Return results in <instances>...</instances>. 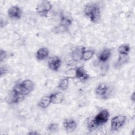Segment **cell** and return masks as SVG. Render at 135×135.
Masks as SVG:
<instances>
[{
	"instance_id": "1",
	"label": "cell",
	"mask_w": 135,
	"mask_h": 135,
	"mask_svg": "<svg viewBox=\"0 0 135 135\" xmlns=\"http://www.w3.org/2000/svg\"><path fill=\"white\" fill-rule=\"evenodd\" d=\"M110 114L107 109H102L88 123V130L91 131L107 122Z\"/></svg>"
},
{
	"instance_id": "2",
	"label": "cell",
	"mask_w": 135,
	"mask_h": 135,
	"mask_svg": "<svg viewBox=\"0 0 135 135\" xmlns=\"http://www.w3.org/2000/svg\"><path fill=\"white\" fill-rule=\"evenodd\" d=\"M84 13L93 23H97L101 18V12L99 5L96 3H89L84 8Z\"/></svg>"
},
{
	"instance_id": "3",
	"label": "cell",
	"mask_w": 135,
	"mask_h": 135,
	"mask_svg": "<svg viewBox=\"0 0 135 135\" xmlns=\"http://www.w3.org/2000/svg\"><path fill=\"white\" fill-rule=\"evenodd\" d=\"M52 4L50 1H42L37 4L36 7L37 13L41 17H46L52 9Z\"/></svg>"
},
{
	"instance_id": "4",
	"label": "cell",
	"mask_w": 135,
	"mask_h": 135,
	"mask_svg": "<svg viewBox=\"0 0 135 135\" xmlns=\"http://www.w3.org/2000/svg\"><path fill=\"white\" fill-rule=\"evenodd\" d=\"M127 117L124 115H116L112 118L110 123V130L114 132L119 130L125 124Z\"/></svg>"
},
{
	"instance_id": "5",
	"label": "cell",
	"mask_w": 135,
	"mask_h": 135,
	"mask_svg": "<svg viewBox=\"0 0 135 135\" xmlns=\"http://www.w3.org/2000/svg\"><path fill=\"white\" fill-rule=\"evenodd\" d=\"M61 64V61L57 56H53L49 58L47 65L50 69L53 71H57Z\"/></svg>"
},
{
	"instance_id": "6",
	"label": "cell",
	"mask_w": 135,
	"mask_h": 135,
	"mask_svg": "<svg viewBox=\"0 0 135 135\" xmlns=\"http://www.w3.org/2000/svg\"><path fill=\"white\" fill-rule=\"evenodd\" d=\"M7 14L8 17L11 19L19 20L22 16V10L17 5L12 6L8 9Z\"/></svg>"
},
{
	"instance_id": "7",
	"label": "cell",
	"mask_w": 135,
	"mask_h": 135,
	"mask_svg": "<svg viewBox=\"0 0 135 135\" xmlns=\"http://www.w3.org/2000/svg\"><path fill=\"white\" fill-rule=\"evenodd\" d=\"M109 90V86L105 83H101L99 84L95 89V94L102 98L105 99Z\"/></svg>"
},
{
	"instance_id": "8",
	"label": "cell",
	"mask_w": 135,
	"mask_h": 135,
	"mask_svg": "<svg viewBox=\"0 0 135 135\" xmlns=\"http://www.w3.org/2000/svg\"><path fill=\"white\" fill-rule=\"evenodd\" d=\"M63 125L64 130L67 132H72L74 131L77 126L75 121L72 118L64 120L63 122Z\"/></svg>"
},
{
	"instance_id": "9",
	"label": "cell",
	"mask_w": 135,
	"mask_h": 135,
	"mask_svg": "<svg viewBox=\"0 0 135 135\" xmlns=\"http://www.w3.org/2000/svg\"><path fill=\"white\" fill-rule=\"evenodd\" d=\"M75 77L80 80L86 81L89 79V75L83 67L80 66L75 69Z\"/></svg>"
},
{
	"instance_id": "10",
	"label": "cell",
	"mask_w": 135,
	"mask_h": 135,
	"mask_svg": "<svg viewBox=\"0 0 135 135\" xmlns=\"http://www.w3.org/2000/svg\"><path fill=\"white\" fill-rule=\"evenodd\" d=\"M49 55V50L47 48L43 47L39 49L36 53V58L38 61L46 60Z\"/></svg>"
},
{
	"instance_id": "11",
	"label": "cell",
	"mask_w": 135,
	"mask_h": 135,
	"mask_svg": "<svg viewBox=\"0 0 135 135\" xmlns=\"http://www.w3.org/2000/svg\"><path fill=\"white\" fill-rule=\"evenodd\" d=\"M51 102L52 104H60L62 102L64 98L63 94L60 92L52 93L50 95Z\"/></svg>"
},
{
	"instance_id": "12",
	"label": "cell",
	"mask_w": 135,
	"mask_h": 135,
	"mask_svg": "<svg viewBox=\"0 0 135 135\" xmlns=\"http://www.w3.org/2000/svg\"><path fill=\"white\" fill-rule=\"evenodd\" d=\"M94 52L95 51L93 49H86L85 47H82L81 60L83 61L89 60L93 57Z\"/></svg>"
},
{
	"instance_id": "13",
	"label": "cell",
	"mask_w": 135,
	"mask_h": 135,
	"mask_svg": "<svg viewBox=\"0 0 135 135\" xmlns=\"http://www.w3.org/2000/svg\"><path fill=\"white\" fill-rule=\"evenodd\" d=\"M72 22L73 20L71 17H69L64 14L61 13L60 23L61 25L69 28V27L72 24Z\"/></svg>"
},
{
	"instance_id": "14",
	"label": "cell",
	"mask_w": 135,
	"mask_h": 135,
	"mask_svg": "<svg viewBox=\"0 0 135 135\" xmlns=\"http://www.w3.org/2000/svg\"><path fill=\"white\" fill-rule=\"evenodd\" d=\"M111 52L110 49H105L103 50L99 54L98 59L100 62H105L107 61L110 57Z\"/></svg>"
},
{
	"instance_id": "15",
	"label": "cell",
	"mask_w": 135,
	"mask_h": 135,
	"mask_svg": "<svg viewBox=\"0 0 135 135\" xmlns=\"http://www.w3.org/2000/svg\"><path fill=\"white\" fill-rule=\"evenodd\" d=\"M51 103V102L50 95H45L41 99L37 104V105L42 109H45L48 107Z\"/></svg>"
},
{
	"instance_id": "16",
	"label": "cell",
	"mask_w": 135,
	"mask_h": 135,
	"mask_svg": "<svg viewBox=\"0 0 135 135\" xmlns=\"http://www.w3.org/2000/svg\"><path fill=\"white\" fill-rule=\"evenodd\" d=\"M71 57L73 61H79L81 60L82 57V47H75L72 51Z\"/></svg>"
},
{
	"instance_id": "17",
	"label": "cell",
	"mask_w": 135,
	"mask_h": 135,
	"mask_svg": "<svg viewBox=\"0 0 135 135\" xmlns=\"http://www.w3.org/2000/svg\"><path fill=\"white\" fill-rule=\"evenodd\" d=\"M118 51L119 55L128 56L130 51V47L128 44H122L119 47Z\"/></svg>"
},
{
	"instance_id": "18",
	"label": "cell",
	"mask_w": 135,
	"mask_h": 135,
	"mask_svg": "<svg viewBox=\"0 0 135 135\" xmlns=\"http://www.w3.org/2000/svg\"><path fill=\"white\" fill-rule=\"evenodd\" d=\"M20 83L22 85L30 92H31L33 90L34 88V83L32 80L30 79H26L22 81Z\"/></svg>"
},
{
	"instance_id": "19",
	"label": "cell",
	"mask_w": 135,
	"mask_h": 135,
	"mask_svg": "<svg viewBox=\"0 0 135 135\" xmlns=\"http://www.w3.org/2000/svg\"><path fill=\"white\" fill-rule=\"evenodd\" d=\"M69 78H64L61 79L57 84V88L59 89L65 91L66 90L69 86Z\"/></svg>"
},
{
	"instance_id": "20",
	"label": "cell",
	"mask_w": 135,
	"mask_h": 135,
	"mask_svg": "<svg viewBox=\"0 0 135 135\" xmlns=\"http://www.w3.org/2000/svg\"><path fill=\"white\" fill-rule=\"evenodd\" d=\"M128 59L129 58L128 57V56L119 55L117 61L115 63L114 66L115 68H121L122 66L128 62Z\"/></svg>"
},
{
	"instance_id": "21",
	"label": "cell",
	"mask_w": 135,
	"mask_h": 135,
	"mask_svg": "<svg viewBox=\"0 0 135 135\" xmlns=\"http://www.w3.org/2000/svg\"><path fill=\"white\" fill-rule=\"evenodd\" d=\"M69 28H67L62 25H61L60 24L58 26L55 27L53 29V32L55 34H59V33H64L68 31Z\"/></svg>"
},
{
	"instance_id": "22",
	"label": "cell",
	"mask_w": 135,
	"mask_h": 135,
	"mask_svg": "<svg viewBox=\"0 0 135 135\" xmlns=\"http://www.w3.org/2000/svg\"><path fill=\"white\" fill-rule=\"evenodd\" d=\"M58 128H59V126H58L57 123L53 122V123H51L50 124H49V126L47 127V130L49 132H54L58 130Z\"/></svg>"
},
{
	"instance_id": "23",
	"label": "cell",
	"mask_w": 135,
	"mask_h": 135,
	"mask_svg": "<svg viewBox=\"0 0 135 135\" xmlns=\"http://www.w3.org/2000/svg\"><path fill=\"white\" fill-rule=\"evenodd\" d=\"M7 56V52L5 50L1 49L0 50V62H1V63H2L3 61H4V60L6 59Z\"/></svg>"
},
{
	"instance_id": "24",
	"label": "cell",
	"mask_w": 135,
	"mask_h": 135,
	"mask_svg": "<svg viewBox=\"0 0 135 135\" xmlns=\"http://www.w3.org/2000/svg\"><path fill=\"white\" fill-rule=\"evenodd\" d=\"M8 71V69L5 66H2L0 69V75L2 76L3 75H5Z\"/></svg>"
},
{
	"instance_id": "25",
	"label": "cell",
	"mask_w": 135,
	"mask_h": 135,
	"mask_svg": "<svg viewBox=\"0 0 135 135\" xmlns=\"http://www.w3.org/2000/svg\"><path fill=\"white\" fill-rule=\"evenodd\" d=\"M131 100L134 102V100H135V95H134V92H133L132 94L131 95Z\"/></svg>"
},
{
	"instance_id": "26",
	"label": "cell",
	"mask_w": 135,
	"mask_h": 135,
	"mask_svg": "<svg viewBox=\"0 0 135 135\" xmlns=\"http://www.w3.org/2000/svg\"><path fill=\"white\" fill-rule=\"evenodd\" d=\"M28 134H38V132H30L29 133H28Z\"/></svg>"
}]
</instances>
